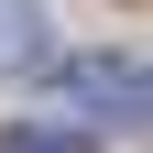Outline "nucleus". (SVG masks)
Segmentation results:
<instances>
[{"mask_svg": "<svg viewBox=\"0 0 153 153\" xmlns=\"http://www.w3.org/2000/svg\"><path fill=\"white\" fill-rule=\"evenodd\" d=\"M44 55H55L44 11H33V0H0V76H22V66H44Z\"/></svg>", "mask_w": 153, "mask_h": 153, "instance_id": "obj_2", "label": "nucleus"}, {"mask_svg": "<svg viewBox=\"0 0 153 153\" xmlns=\"http://www.w3.org/2000/svg\"><path fill=\"white\" fill-rule=\"evenodd\" d=\"M55 88L76 99V120H109V131L142 120V55H66Z\"/></svg>", "mask_w": 153, "mask_h": 153, "instance_id": "obj_1", "label": "nucleus"}, {"mask_svg": "<svg viewBox=\"0 0 153 153\" xmlns=\"http://www.w3.org/2000/svg\"><path fill=\"white\" fill-rule=\"evenodd\" d=\"M0 153H99V142H88V131H66V120H22Z\"/></svg>", "mask_w": 153, "mask_h": 153, "instance_id": "obj_3", "label": "nucleus"}]
</instances>
